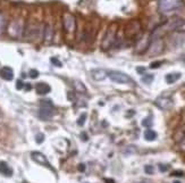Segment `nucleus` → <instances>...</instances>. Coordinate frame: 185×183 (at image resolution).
<instances>
[{"mask_svg":"<svg viewBox=\"0 0 185 183\" xmlns=\"http://www.w3.org/2000/svg\"><path fill=\"white\" fill-rule=\"evenodd\" d=\"M152 118L151 117H146V118H144V120L142 121V125L146 126V127H151L152 125Z\"/></svg>","mask_w":185,"mask_h":183,"instance_id":"6ab92c4d","label":"nucleus"},{"mask_svg":"<svg viewBox=\"0 0 185 183\" xmlns=\"http://www.w3.org/2000/svg\"><path fill=\"white\" fill-rule=\"evenodd\" d=\"M23 183H26V182H23Z\"/></svg>","mask_w":185,"mask_h":183,"instance_id":"72a5a7b5","label":"nucleus"},{"mask_svg":"<svg viewBox=\"0 0 185 183\" xmlns=\"http://www.w3.org/2000/svg\"><path fill=\"white\" fill-rule=\"evenodd\" d=\"M109 79L115 82V83H118V84H133L134 81L132 80V77L129 76L127 74H125L123 72H119V71H112V72H109Z\"/></svg>","mask_w":185,"mask_h":183,"instance_id":"f03ea898","label":"nucleus"},{"mask_svg":"<svg viewBox=\"0 0 185 183\" xmlns=\"http://www.w3.org/2000/svg\"><path fill=\"white\" fill-rule=\"evenodd\" d=\"M182 0H160L159 1V9L161 13L173 12L181 5Z\"/></svg>","mask_w":185,"mask_h":183,"instance_id":"7ed1b4c3","label":"nucleus"},{"mask_svg":"<svg viewBox=\"0 0 185 183\" xmlns=\"http://www.w3.org/2000/svg\"><path fill=\"white\" fill-rule=\"evenodd\" d=\"M50 62L53 64L55 66H57V67H62V62H60V60H59L58 58H56V57H51L50 58Z\"/></svg>","mask_w":185,"mask_h":183,"instance_id":"412c9836","label":"nucleus"},{"mask_svg":"<svg viewBox=\"0 0 185 183\" xmlns=\"http://www.w3.org/2000/svg\"><path fill=\"white\" fill-rule=\"evenodd\" d=\"M52 36H53V31H52V28H51L49 24H47L45 28V32H43V38L47 42L52 40Z\"/></svg>","mask_w":185,"mask_h":183,"instance_id":"4468645a","label":"nucleus"},{"mask_svg":"<svg viewBox=\"0 0 185 183\" xmlns=\"http://www.w3.org/2000/svg\"><path fill=\"white\" fill-rule=\"evenodd\" d=\"M0 76L6 81H11L14 79V72L10 67H2L0 69Z\"/></svg>","mask_w":185,"mask_h":183,"instance_id":"9d476101","label":"nucleus"},{"mask_svg":"<svg viewBox=\"0 0 185 183\" xmlns=\"http://www.w3.org/2000/svg\"><path fill=\"white\" fill-rule=\"evenodd\" d=\"M159 171L160 172H167L168 171V166L163 165V164H160V165H159Z\"/></svg>","mask_w":185,"mask_h":183,"instance_id":"bb28decb","label":"nucleus"},{"mask_svg":"<svg viewBox=\"0 0 185 183\" xmlns=\"http://www.w3.org/2000/svg\"><path fill=\"white\" fill-rule=\"evenodd\" d=\"M73 86H74L75 91L79 92V93H83V94H85V93L88 92V90H86L85 86L83 84V83H82V82H81V81H74Z\"/></svg>","mask_w":185,"mask_h":183,"instance_id":"2eb2a0df","label":"nucleus"},{"mask_svg":"<svg viewBox=\"0 0 185 183\" xmlns=\"http://www.w3.org/2000/svg\"><path fill=\"white\" fill-rule=\"evenodd\" d=\"M6 28V17L2 13H0V35L2 34V32L5 31Z\"/></svg>","mask_w":185,"mask_h":183,"instance_id":"a211bd4d","label":"nucleus"},{"mask_svg":"<svg viewBox=\"0 0 185 183\" xmlns=\"http://www.w3.org/2000/svg\"><path fill=\"white\" fill-rule=\"evenodd\" d=\"M0 173L6 176H11L13 175V170L6 161H0Z\"/></svg>","mask_w":185,"mask_h":183,"instance_id":"f8f14e48","label":"nucleus"},{"mask_svg":"<svg viewBox=\"0 0 185 183\" xmlns=\"http://www.w3.org/2000/svg\"><path fill=\"white\" fill-rule=\"evenodd\" d=\"M35 141H36V143H42L43 141H45V134L43 133H38L36 135H35Z\"/></svg>","mask_w":185,"mask_h":183,"instance_id":"aec40b11","label":"nucleus"},{"mask_svg":"<svg viewBox=\"0 0 185 183\" xmlns=\"http://www.w3.org/2000/svg\"><path fill=\"white\" fill-rule=\"evenodd\" d=\"M75 26H76V23H75V18H74L73 15L71 14H66L65 17H64V28L65 30L72 33L75 31Z\"/></svg>","mask_w":185,"mask_h":183,"instance_id":"423d86ee","label":"nucleus"},{"mask_svg":"<svg viewBox=\"0 0 185 183\" xmlns=\"http://www.w3.org/2000/svg\"><path fill=\"white\" fill-rule=\"evenodd\" d=\"M144 172H146V174H153V172H155V168H153V166L152 165H146L144 166Z\"/></svg>","mask_w":185,"mask_h":183,"instance_id":"5701e85b","label":"nucleus"},{"mask_svg":"<svg viewBox=\"0 0 185 183\" xmlns=\"http://www.w3.org/2000/svg\"><path fill=\"white\" fill-rule=\"evenodd\" d=\"M35 90L39 94H48L51 91V88L49 84H47L45 82H40L35 86Z\"/></svg>","mask_w":185,"mask_h":183,"instance_id":"9b49d317","label":"nucleus"},{"mask_svg":"<svg viewBox=\"0 0 185 183\" xmlns=\"http://www.w3.org/2000/svg\"><path fill=\"white\" fill-rule=\"evenodd\" d=\"M28 74H30V77H31V79H36V77L39 76V71H36V69H31Z\"/></svg>","mask_w":185,"mask_h":183,"instance_id":"b1692460","label":"nucleus"},{"mask_svg":"<svg viewBox=\"0 0 185 183\" xmlns=\"http://www.w3.org/2000/svg\"><path fill=\"white\" fill-rule=\"evenodd\" d=\"M163 62H153V63L150 64V68H158L161 66Z\"/></svg>","mask_w":185,"mask_h":183,"instance_id":"a878e982","label":"nucleus"},{"mask_svg":"<svg viewBox=\"0 0 185 183\" xmlns=\"http://www.w3.org/2000/svg\"><path fill=\"white\" fill-rule=\"evenodd\" d=\"M156 138H157V133L153 131V130L148 129V130L144 131V139H146V141H155Z\"/></svg>","mask_w":185,"mask_h":183,"instance_id":"dca6fc26","label":"nucleus"},{"mask_svg":"<svg viewBox=\"0 0 185 183\" xmlns=\"http://www.w3.org/2000/svg\"><path fill=\"white\" fill-rule=\"evenodd\" d=\"M84 170H85V165H84V164H79V172H84Z\"/></svg>","mask_w":185,"mask_h":183,"instance_id":"c85d7f7f","label":"nucleus"},{"mask_svg":"<svg viewBox=\"0 0 185 183\" xmlns=\"http://www.w3.org/2000/svg\"><path fill=\"white\" fill-rule=\"evenodd\" d=\"M155 103L157 105V107H159L160 109H163V110H166V109H169L172 106H173V100L170 99V98H167V97H159L156 99V101Z\"/></svg>","mask_w":185,"mask_h":183,"instance_id":"0eeeda50","label":"nucleus"},{"mask_svg":"<svg viewBox=\"0 0 185 183\" xmlns=\"http://www.w3.org/2000/svg\"><path fill=\"white\" fill-rule=\"evenodd\" d=\"M136 71H137V72H140V73H142V72H144V71H146V68H144V67H137Z\"/></svg>","mask_w":185,"mask_h":183,"instance_id":"7c9ffc66","label":"nucleus"},{"mask_svg":"<svg viewBox=\"0 0 185 183\" xmlns=\"http://www.w3.org/2000/svg\"><path fill=\"white\" fill-rule=\"evenodd\" d=\"M173 175H175V176H182L183 175V172H174L173 173Z\"/></svg>","mask_w":185,"mask_h":183,"instance_id":"c756f323","label":"nucleus"},{"mask_svg":"<svg viewBox=\"0 0 185 183\" xmlns=\"http://www.w3.org/2000/svg\"><path fill=\"white\" fill-rule=\"evenodd\" d=\"M53 115V105L49 99L41 100L40 103V112L39 116L42 121H49Z\"/></svg>","mask_w":185,"mask_h":183,"instance_id":"f257e3e1","label":"nucleus"},{"mask_svg":"<svg viewBox=\"0 0 185 183\" xmlns=\"http://www.w3.org/2000/svg\"><path fill=\"white\" fill-rule=\"evenodd\" d=\"M153 79H155V76L152 74H144L141 77V81H142L143 83H146V84H151Z\"/></svg>","mask_w":185,"mask_h":183,"instance_id":"f3484780","label":"nucleus"},{"mask_svg":"<svg viewBox=\"0 0 185 183\" xmlns=\"http://www.w3.org/2000/svg\"><path fill=\"white\" fill-rule=\"evenodd\" d=\"M105 182L106 183H115V181H114V180H110V179H106Z\"/></svg>","mask_w":185,"mask_h":183,"instance_id":"2f4dec72","label":"nucleus"},{"mask_svg":"<svg viewBox=\"0 0 185 183\" xmlns=\"http://www.w3.org/2000/svg\"><path fill=\"white\" fill-rule=\"evenodd\" d=\"M107 72L102 68H95L91 71V76L94 81H102L106 79L107 76Z\"/></svg>","mask_w":185,"mask_h":183,"instance_id":"1a4fd4ad","label":"nucleus"},{"mask_svg":"<svg viewBox=\"0 0 185 183\" xmlns=\"http://www.w3.org/2000/svg\"><path fill=\"white\" fill-rule=\"evenodd\" d=\"M31 157H32V159H33L35 163H38V164H40V165H42V166H45V167H48V168H50V170L53 171L52 166L49 164V161H48V159H47V157H45L42 152L33 151V152L31 154Z\"/></svg>","mask_w":185,"mask_h":183,"instance_id":"20e7f679","label":"nucleus"},{"mask_svg":"<svg viewBox=\"0 0 185 183\" xmlns=\"http://www.w3.org/2000/svg\"><path fill=\"white\" fill-rule=\"evenodd\" d=\"M22 24L21 22H18V21H15V22H13V23L9 25V34L11 36H19L21 33H22Z\"/></svg>","mask_w":185,"mask_h":183,"instance_id":"6e6552de","label":"nucleus"},{"mask_svg":"<svg viewBox=\"0 0 185 183\" xmlns=\"http://www.w3.org/2000/svg\"><path fill=\"white\" fill-rule=\"evenodd\" d=\"M115 38H116V29L110 28L106 33V35H105V39L102 41V47L103 48H109L115 42Z\"/></svg>","mask_w":185,"mask_h":183,"instance_id":"39448f33","label":"nucleus"},{"mask_svg":"<svg viewBox=\"0 0 185 183\" xmlns=\"http://www.w3.org/2000/svg\"><path fill=\"white\" fill-rule=\"evenodd\" d=\"M24 86H25V83L22 82L21 80H18L16 82V89L17 90H22V89H24Z\"/></svg>","mask_w":185,"mask_h":183,"instance_id":"393cba45","label":"nucleus"},{"mask_svg":"<svg viewBox=\"0 0 185 183\" xmlns=\"http://www.w3.org/2000/svg\"><path fill=\"white\" fill-rule=\"evenodd\" d=\"M85 120H86V114H82L79 117V120H77V124H79V126H83V125H84Z\"/></svg>","mask_w":185,"mask_h":183,"instance_id":"4be33fe9","label":"nucleus"},{"mask_svg":"<svg viewBox=\"0 0 185 183\" xmlns=\"http://www.w3.org/2000/svg\"><path fill=\"white\" fill-rule=\"evenodd\" d=\"M174 183H181V182H180V181H175Z\"/></svg>","mask_w":185,"mask_h":183,"instance_id":"473e14b6","label":"nucleus"},{"mask_svg":"<svg viewBox=\"0 0 185 183\" xmlns=\"http://www.w3.org/2000/svg\"><path fill=\"white\" fill-rule=\"evenodd\" d=\"M81 138H82V140H83V141H88L89 135H88L85 132H82V133H81Z\"/></svg>","mask_w":185,"mask_h":183,"instance_id":"cd10ccee","label":"nucleus"},{"mask_svg":"<svg viewBox=\"0 0 185 183\" xmlns=\"http://www.w3.org/2000/svg\"><path fill=\"white\" fill-rule=\"evenodd\" d=\"M181 76H182L181 73H169V74L166 75L165 80H166V82H167L168 84H173V83H175L177 80H180Z\"/></svg>","mask_w":185,"mask_h":183,"instance_id":"ddd939ff","label":"nucleus"}]
</instances>
